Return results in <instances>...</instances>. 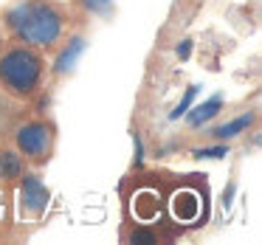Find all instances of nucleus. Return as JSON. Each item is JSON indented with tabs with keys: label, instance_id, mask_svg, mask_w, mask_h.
Here are the masks:
<instances>
[{
	"label": "nucleus",
	"instance_id": "nucleus-4",
	"mask_svg": "<svg viewBox=\"0 0 262 245\" xmlns=\"http://www.w3.org/2000/svg\"><path fill=\"white\" fill-rule=\"evenodd\" d=\"M20 189H17V209L23 217H29V220H40L42 214H46L48 203H51V192H48V186L42 183V177L37 175V172H23V177H20Z\"/></svg>",
	"mask_w": 262,
	"mask_h": 245
},
{
	"label": "nucleus",
	"instance_id": "nucleus-2",
	"mask_svg": "<svg viewBox=\"0 0 262 245\" xmlns=\"http://www.w3.org/2000/svg\"><path fill=\"white\" fill-rule=\"evenodd\" d=\"M42 76H46V59L40 48H31L26 42L0 51V87L17 99H29L40 91Z\"/></svg>",
	"mask_w": 262,
	"mask_h": 245
},
{
	"label": "nucleus",
	"instance_id": "nucleus-17",
	"mask_svg": "<svg viewBox=\"0 0 262 245\" xmlns=\"http://www.w3.org/2000/svg\"><path fill=\"white\" fill-rule=\"evenodd\" d=\"M0 214H3V200H0Z\"/></svg>",
	"mask_w": 262,
	"mask_h": 245
},
{
	"label": "nucleus",
	"instance_id": "nucleus-3",
	"mask_svg": "<svg viewBox=\"0 0 262 245\" xmlns=\"http://www.w3.org/2000/svg\"><path fill=\"white\" fill-rule=\"evenodd\" d=\"M54 144H57V132H54L51 121L42 119H31L23 121L14 132V147L23 155L29 164H46L54 152Z\"/></svg>",
	"mask_w": 262,
	"mask_h": 245
},
{
	"label": "nucleus",
	"instance_id": "nucleus-9",
	"mask_svg": "<svg viewBox=\"0 0 262 245\" xmlns=\"http://www.w3.org/2000/svg\"><path fill=\"white\" fill-rule=\"evenodd\" d=\"M26 172V158L17 149H3L0 152V181L3 183H14L20 181Z\"/></svg>",
	"mask_w": 262,
	"mask_h": 245
},
{
	"label": "nucleus",
	"instance_id": "nucleus-13",
	"mask_svg": "<svg viewBox=\"0 0 262 245\" xmlns=\"http://www.w3.org/2000/svg\"><path fill=\"white\" fill-rule=\"evenodd\" d=\"M130 242L133 245H155L158 242V234L149 231V228H144V222H141V228H136V231L130 234Z\"/></svg>",
	"mask_w": 262,
	"mask_h": 245
},
{
	"label": "nucleus",
	"instance_id": "nucleus-18",
	"mask_svg": "<svg viewBox=\"0 0 262 245\" xmlns=\"http://www.w3.org/2000/svg\"><path fill=\"white\" fill-rule=\"evenodd\" d=\"M0 51H3V37H0Z\"/></svg>",
	"mask_w": 262,
	"mask_h": 245
},
{
	"label": "nucleus",
	"instance_id": "nucleus-8",
	"mask_svg": "<svg viewBox=\"0 0 262 245\" xmlns=\"http://www.w3.org/2000/svg\"><path fill=\"white\" fill-rule=\"evenodd\" d=\"M223 104H226V99H223L220 93H217V96H211V99H206V102H203V104H198L194 110H186V124L192 127V130L203 127L206 121H211L214 116H220Z\"/></svg>",
	"mask_w": 262,
	"mask_h": 245
},
{
	"label": "nucleus",
	"instance_id": "nucleus-11",
	"mask_svg": "<svg viewBox=\"0 0 262 245\" xmlns=\"http://www.w3.org/2000/svg\"><path fill=\"white\" fill-rule=\"evenodd\" d=\"M194 96H198V85H189V87H186V93H183V99L175 104V110L169 113V121H178V119H183V116H186V110L192 107Z\"/></svg>",
	"mask_w": 262,
	"mask_h": 245
},
{
	"label": "nucleus",
	"instance_id": "nucleus-5",
	"mask_svg": "<svg viewBox=\"0 0 262 245\" xmlns=\"http://www.w3.org/2000/svg\"><path fill=\"white\" fill-rule=\"evenodd\" d=\"M200 209H203V203H200L198 189L183 186L169 197V211H172V217H175L178 222H194L200 217Z\"/></svg>",
	"mask_w": 262,
	"mask_h": 245
},
{
	"label": "nucleus",
	"instance_id": "nucleus-14",
	"mask_svg": "<svg viewBox=\"0 0 262 245\" xmlns=\"http://www.w3.org/2000/svg\"><path fill=\"white\" fill-rule=\"evenodd\" d=\"M82 6L91 14H107L110 6H113V0H82Z\"/></svg>",
	"mask_w": 262,
	"mask_h": 245
},
{
	"label": "nucleus",
	"instance_id": "nucleus-10",
	"mask_svg": "<svg viewBox=\"0 0 262 245\" xmlns=\"http://www.w3.org/2000/svg\"><path fill=\"white\" fill-rule=\"evenodd\" d=\"M254 124V113H243V116H237V119H231V121H226V124H220V127H214V130L209 132L214 141H231V138H237L239 132H245L248 127Z\"/></svg>",
	"mask_w": 262,
	"mask_h": 245
},
{
	"label": "nucleus",
	"instance_id": "nucleus-16",
	"mask_svg": "<svg viewBox=\"0 0 262 245\" xmlns=\"http://www.w3.org/2000/svg\"><path fill=\"white\" fill-rule=\"evenodd\" d=\"M133 147H136V164H141L144 161V147H141V138L133 132Z\"/></svg>",
	"mask_w": 262,
	"mask_h": 245
},
{
	"label": "nucleus",
	"instance_id": "nucleus-6",
	"mask_svg": "<svg viewBox=\"0 0 262 245\" xmlns=\"http://www.w3.org/2000/svg\"><path fill=\"white\" fill-rule=\"evenodd\" d=\"M130 209H133V217H136L138 222L149 226V222L158 220V214H161V194L155 192V189H138L133 203H130Z\"/></svg>",
	"mask_w": 262,
	"mask_h": 245
},
{
	"label": "nucleus",
	"instance_id": "nucleus-1",
	"mask_svg": "<svg viewBox=\"0 0 262 245\" xmlns=\"http://www.w3.org/2000/svg\"><path fill=\"white\" fill-rule=\"evenodd\" d=\"M68 12L54 0H14L3 12V29L14 42L51 51L68 34Z\"/></svg>",
	"mask_w": 262,
	"mask_h": 245
},
{
	"label": "nucleus",
	"instance_id": "nucleus-15",
	"mask_svg": "<svg viewBox=\"0 0 262 245\" xmlns=\"http://www.w3.org/2000/svg\"><path fill=\"white\" fill-rule=\"evenodd\" d=\"M175 54H178L181 59H189V54H192V40H183L181 46L175 48Z\"/></svg>",
	"mask_w": 262,
	"mask_h": 245
},
{
	"label": "nucleus",
	"instance_id": "nucleus-12",
	"mask_svg": "<svg viewBox=\"0 0 262 245\" xmlns=\"http://www.w3.org/2000/svg\"><path fill=\"white\" fill-rule=\"evenodd\" d=\"M194 158H226L228 155V144L226 141H217V147H200V149H192Z\"/></svg>",
	"mask_w": 262,
	"mask_h": 245
},
{
	"label": "nucleus",
	"instance_id": "nucleus-7",
	"mask_svg": "<svg viewBox=\"0 0 262 245\" xmlns=\"http://www.w3.org/2000/svg\"><path fill=\"white\" fill-rule=\"evenodd\" d=\"M85 54V37H68L65 40V46L59 48L57 59H54V74L57 76H65L71 74V71L76 68V62H79V57Z\"/></svg>",
	"mask_w": 262,
	"mask_h": 245
}]
</instances>
